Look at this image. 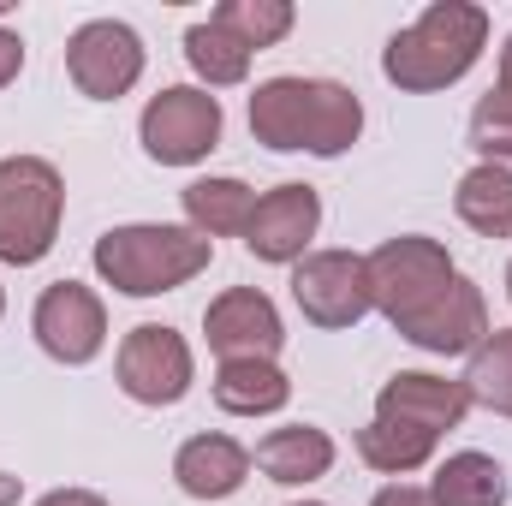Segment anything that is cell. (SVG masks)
<instances>
[{"label":"cell","mask_w":512,"mask_h":506,"mask_svg":"<svg viewBox=\"0 0 512 506\" xmlns=\"http://www.w3.org/2000/svg\"><path fill=\"white\" fill-rule=\"evenodd\" d=\"M453 209L471 233L483 239H512V167H495V161H477L459 191H453Z\"/></svg>","instance_id":"cell-18"},{"label":"cell","mask_w":512,"mask_h":506,"mask_svg":"<svg viewBox=\"0 0 512 506\" xmlns=\"http://www.w3.org/2000/svg\"><path fill=\"white\" fill-rule=\"evenodd\" d=\"M435 506H507V471L489 453H453L435 483H429Z\"/></svg>","instance_id":"cell-20"},{"label":"cell","mask_w":512,"mask_h":506,"mask_svg":"<svg viewBox=\"0 0 512 506\" xmlns=\"http://www.w3.org/2000/svg\"><path fill=\"white\" fill-rule=\"evenodd\" d=\"M36 340H42V352L54 358V364H90L102 346H108V310H102V298L90 292V286H78V280H54L42 298H36Z\"/></svg>","instance_id":"cell-10"},{"label":"cell","mask_w":512,"mask_h":506,"mask_svg":"<svg viewBox=\"0 0 512 506\" xmlns=\"http://www.w3.org/2000/svg\"><path fill=\"white\" fill-rule=\"evenodd\" d=\"M435 435H423V429H405V423H387V417H370L364 429H358V459L370 465V471H382V477H405V471H423L429 459H435Z\"/></svg>","instance_id":"cell-21"},{"label":"cell","mask_w":512,"mask_h":506,"mask_svg":"<svg viewBox=\"0 0 512 506\" xmlns=\"http://www.w3.org/2000/svg\"><path fill=\"white\" fill-rule=\"evenodd\" d=\"M465 399L495 411V417H512V328L489 334L477 352H471V370H465Z\"/></svg>","instance_id":"cell-23"},{"label":"cell","mask_w":512,"mask_h":506,"mask_svg":"<svg viewBox=\"0 0 512 506\" xmlns=\"http://www.w3.org/2000/svg\"><path fill=\"white\" fill-rule=\"evenodd\" d=\"M251 209H256V191L245 179H191L185 185V215L191 227L215 245L227 233H245L251 227Z\"/></svg>","instance_id":"cell-19"},{"label":"cell","mask_w":512,"mask_h":506,"mask_svg":"<svg viewBox=\"0 0 512 506\" xmlns=\"http://www.w3.org/2000/svg\"><path fill=\"white\" fill-rule=\"evenodd\" d=\"M137 137H143V155L161 161V167H197L215 143H221V102L197 84H173L161 96H149L143 120H137Z\"/></svg>","instance_id":"cell-6"},{"label":"cell","mask_w":512,"mask_h":506,"mask_svg":"<svg viewBox=\"0 0 512 506\" xmlns=\"http://www.w3.org/2000/svg\"><path fill=\"white\" fill-rule=\"evenodd\" d=\"M185 60H191V72L209 90H227V84H245L251 78V48L239 36H227L215 18H203V24L185 30Z\"/></svg>","instance_id":"cell-22"},{"label":"cell","mask_w":512,"mask_h":506,"mask_svg":"<svg viewBox=\"0 0 512 506\" xmlns=\"http://www.w3.org/2000/svg\"><path fill=\"white\" fill-rule=\"evenodd\" d=\"M256 471H262L268 483H286V489L316 483V477H328V471H334V435H328V429H316V423L268 429V435L256 441Z\"/></svg>","instance_id":"cell-16"},{"label":"cell","mask_w":512,"mask_h":506,"mask_svg":"<svg viewBox=\"0 0 512 506\" xmlns=\"http://www.w3.org/2000/svg\"><path fill=\"white\" fill-rule=\"evenodd\" d=\"M114 370H120L126 399H137V405H179L191 393V376H197L185 334L161 328V322H137L131 328L126 340H120Z\"/></svg>","instance_id":"cell-7"},{"label":"cell","mask_w":512,"mask_h":506,"mask_svg":"<svg viewBox=\"0 0 512 506\" xmlns=\"http://www.w3.org/2000/svg\"><path fill=\"white\" fill-rule=\"evenodd\" d=\"M471 149H477L483 161H495V167L512 161V90L507 84H495V90L477 102V114H471Z\"/></svg>","instance_id":"cell-25"},{"label":"cell","mask_w":512,"mask_h":506,"mask_svg":"<svg viewBox=\"0 0 512 506\" xmlns=\"http://www.w3.org/2000/svg\"><path fill=\"white\" fill-rule=\"evenodd\" d=\"M399 334H405L417 352H435V358L477 352V346L489 340V304H483V292H477L465 274H453V280H447V292H441L429 310H417Z\"/></svg>","instance_id":"cell-13"},{"label":"cell","mask_w":512,"mask_h":506,"mask_svg":"<svg viewBox=\"0 0 512 506\" xmlns=\"http://www.w3.org/2000/svg\"><path fill=\"white\" fill-rule=\"evenodd\" d=\"M501 84L512 90V36H507V48H501Z\"/></svg>","instance_id":"cell-30"},{"label":"cell","mask_w":512,"mask_h":506,"mask_svg":"<svg viewBox=\"0 0 512 506\" xmlns=\"http://www.w3.org/2000/svg\"><path fill=\"white\" fill-rule=\"evenodd\" d=\"M203 334H209V352H221V364H233V358H274V352L286 346L280 310H274V298L256 292V286L221 292V298L203 310Z\"/></svg>","instance_id":"cell-11"},{"label":"cell","mask_w":512,"mask_h":506,"mask_svg":"<svg viewBox=\"0 0 512 506\" xmlns=\"http://www.w3.org/2000/svg\"><path fill=\"white\" fill-rule=\"evenodd\" d=\"M36 506H108L96 489H54V495H42Z\"/></svg>","instance_id":"cell-28"},{"label":"cell","mask_w":512,"mask_h":506,"mask_svg":"<svg viewBox=\"0 0 512 506\" xmlns=\"http://www.w3.org/2000/svg\"><path fill=\"white\" fill-rule=\"evenodd\" d=\"M364 131V102L358 90L334 84V78H268L251 96V137L292 155H346Z\"/></svg>","instance_id":"cell-1"},{"label":"cell","mask_w":512,"mask_h":506,"mask_svg":"<svg viewBox=\"0 0 512 506\" xmlns=\"http://www.w3.org/2000/svg\"><path fill=\"white\" fill-rule=\"evenodd\" d=\"M209 256H215V245L197 227L137 221V227H114L96 239V274L126 298H161V292H179L185 280H197L209 268Z\"/></svg>","instance_id":"cell-3"},{"label":"cell","mask_w":512,"mask_h":506,"mask_svg":"<svg viewBox=\"0 0 512 506\" xmlns=\"http://www.w3.org/2000/svg\"><path fill=\"white\" fill-rule=\"evenodd\" d=\"M173 477L191 501H227L245 489L251 477V453L233 441V435H191L173 459Z\"/></svg>","instance_id":"cell-15"},{"label":"cell","mask_w":512,"mask_h":506,"mask_svg":"<svg viewBox=\"0 0 512 506\" xmlns=\"http://www.w3.org/2000/svg\"><path fill=\"white\" fill-rule=\"evenodd\" d=\"M0 310H6V298H0Z\"/></svg>","instance_id":"cell-34"},{"label":"cell","mask_w":512,"mask_h":506,"mask_svg":"<svg viewBox=\"0 0 512 506\" xmlns=\"http://www.w3.org/2000/svg\"><path fill=\"white\" fill-rule=\"evenodd\" d=\"M316 227H322V197L310 185H274L268 197H256L245 251L256 262H304Z\"/></svg>","instance_id":"cell-12"},{"label":"cell","mask_w":512,"mask_h":506,"mask_svg":"<svg viewBox=\"0 0 512 506\" xmlns=\"http://www.w3.org/2000/svg\"><path fill=\"white\" fill-rule=\"evenodd\" d=\"M364 268H370V304L382 310L393 328H405L417 310H429L447 292V280L459 274L453 256L441 251L435 239H423V233L387 239L382 251L364 256Z\"/></svg>","instance_id":"cell-5"},{"label":"cell","mask_w":512,"mask_h":506,"mask_svg":"<svg viewBox=\"0 0 512 506\" xmlns=\"http://www.w3.org/2000/svg\"><path fill=\"white\" fill-rule=\"evenodd\" d=\"M370 506H435V501H429V489H417V483H387Z\"/></svg>","instance_id":"cell-27"},{"label":"cell","mask_w":512,"mask_h":506,"mask_svg":"<svg viewBox=\"0 0 512 506\" xmlns=\"http://www.w3.org/2000/svg\"><path fill=\"white\" fill-rule=\"evenodd\" d=\"M292 506H322V501H292Z\"/></svg>","instance_id":"cell-32"},{"label":"cell","mask_w":512,"mask_h":506,"mask_svg":"<svg viewBox=\"0 0 512 506\" xmlns=\"http://www.w3.org/2000/svg\"><path fill=\"white\" fill-rule=\"evenodd\" d=\"M292 298L304 310V322L316 328H358L376 304H370V268L352 251H316L292 268Z\"/></svg>","instance_id":"cell-9"},{"label":"cell","mask_w":512,"mask_h":506,"mask_svg":"<svg viewBox=\"0 0 512 506\" xmlns=\"http://www.w3.org/2000/svg\"><path fill=\"white\" fill-rule=\"evenodd\" d=\"M66 215V185L54 161L42 155H6L0 161V262L30 268L54 251Z\"/></svg>","instance_id":"cell-4"},{"label":"cell","mask_w":512,"mask_h":506,"mask_svg":"<svg viewBox=\"0 0 512 506\" xmlns=\"http://www.w3.org/2000/svg\"><path fill=\"white\" fill-rule=\"evenodd\" d=\"M483 42H489V12L483 6L435 0L417 24H405L382 48V72H387V84H399L411 96H429V90L459 84L477 66Z\"/></svg>","instance_id":"cell-2"},{"label":"cell","mask_w":512,"mask_h":506,"mask_svg":"<svg viewBox=\"0 0 512 506\" xmlns=\"http://www.w3.org/2000/svg\"><path fill=\"white\" fill-rule=\"evenodd\" d=\"M209 18H215L227 36H239V42L256 54V48H274V42L292 30L298 12H292V0H221Z\"/></svg>","instance_id":"cell-24"},{"label":"cell","mask_w":512,"mask_h":506,"mask_svg":"<svg viewBox=\"0 0 512 506\" xmlns=\"http://www.w3.org/2000/svg\"><path fill=\"white\" fill-rule=\"evenodd\" d=\"M471 411L465 399V381H447V376H429V370H399L393 381H382L376 393V417L387 423H405V429H423V435H447L459 429Z\"/></svg>","instance_id":"cell-14"},{"label":"cell","mask_w":512,"mask_h":506,"mask_svg":"<svg viewBox=\"0 0 512 506\" xmlns=\"http://www.w3.org/2000/svg\"><path fill=\"white\" fill-rule=\"evenodd\" d=\"M66 78L90 102H120L131 84L143 78V42L120 18H90L66 42Z\"/></svg>","instance_id":"cell-8"},{"label":"cell","mask_w":512,"mask_h":506,"mask_svg":"<svg viewBox=\"0 0 512 506\" xmlns=\"http://www.w3.org/2000/svg\"><path fill=\"white\" fill-rule=\"evenodd\" d=\"M18 72H24V42H18L12 30H0V90H6Z\"/></svg>","instance_id":"cell-26"},{"label":"cell","mask_w":512,"mask_h":506,"mask_svg":"<svg viewBox=\"0 0 512 506\" xmlns=\"http://www.w3.org/2000/svg\"><path fill=\"white\" fill-rule=\"evenodd\" d=\"M0 506H18V477L0 471Z\"/></svg>","instance_id":"cell-29"},{"label":"cell","mask_w":512,"mask_h":506,"mask_svg":"<svg viewBox=\"0 0 512 506\" xmlns=\"http://www.w3.org/2000/svg\"><path fill=\"white\" fill-rule=\"evenodd\" d=\"M507 298H512V268H507Z\"/></svg>","instance_id":"cell-31"},{"label":"cell","mask_w":512,"mask_h":506,"mask_svg":"<svg viewBox=\"0 0 512 506\" xmlns=\"http://www.w3.org/2000/svg\"><path fill=\"white\" fill-rule=\"evenodd\" d=\"M0 12H6V0H0Z\"/></svg>","instance_id":"cell-33"},{"label":"cell","mask_w":512,"mask_h":506,"mask_svg":"<svg viewBox=\"0 0 512 506\" xmlns=\"http://www.w3.org/2000/svg\"><path fill=\"white\" fill-rule=\"evenodd\" d=\"M286 399H292V381L274 358H233L215 370V405L233 417H274L286 411Z\"/></svg>","instance_id":"cell-17"}]
</instances>
